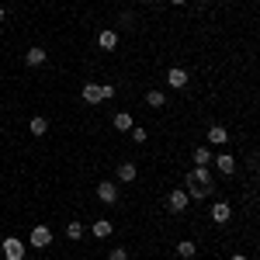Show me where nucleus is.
<instances>
[{
  "mask_svg": "<svg viewBox=\"0 0 260 260\" xmlns=\"http://www.w3.org/2000/svg\"><path fill=\"white\" fill-rule=\"evenodd\" d=\"M212 187H215V184H194V187L187 191V198L191 201H205L208 194H212Z\"/></svg>",
  "mask_w": 260,
  "mask_h": 260,
  "instance_id": "obj_13",
  "label": "nucleus"
},
{
  "mask_svg": "<svg viewBox=\"0 0 260 260\" xmlns=\"http://www.w3.org/2000/svg\"><path fill=\"white\" fill-rule=\"evenodd\" d=\"M229 219H233V208H229V201H215V205H212V222H215V225H225Z\"/></svg>",
  "mask_w": 260,
  "mask_h": 260,
  "instance_id": "obj_6",
  "label": "nucleus"
},
{
  "mask_svg": "<svg viewBox=\"0 0 260 260\" xmlns=\"http://www.w3.org/2000/svg\"><path fill=\"white\" fill-rule=\"evenodd\" d=\"M0 246H4V260H24V253H28V243H21L18 236H7Z\"/></svg>",
  "mask_w": 260,
  "mask_h": 260,
  "instance_id": "obj_1",
  "label": "nucleus"
},
{
  "mask_svg": "<svg viewBox=\"0 0 260 260\" xmlns=\"http://www.w3.org/2000/svg\"><path fill=\"white\" fill-rule=\"evenodd\" d=\"M187 80H191V77H187V70H184V66H174V70H167V83H170V87H187Z\"/></svg>",
  "mask_w": 260,
  "mask_h": 260,
  "instance_id": "obj_8",
  "label": "nucleus"
},
{
  "mask_svg": "<svg viewBox=\"0 0 260 260\" xmlns=\"http://www.w3.org/2000/svg\"><path fill=\"white\" fill-rule=\"evenodd\" d=\"M0 21H4V7H0Z\"/></svg>",
  "mask_w": 260,
  "mask_h": 260,
  "instance_id": "obj_27",
  "label": "nucleus"
},
{
  "mask_svg": "<svg viewBox=\"0 0 260 260\" xmlns=\"http://www.w3.org/2000/svg\"><path fill=\"white\" fill-rule=\"evenodd\" d=\"M212 160H215L222 177H233V174H236V156H233V153H219V156H212Z\"/></svg>",
  "mask_w": 260,
  "mask_h": 260,
  "instance_id": "obj_4",
  "label": "nucleus"
},
{
  "mask_svg": "<svg viewBox=\"0 0 260 260\" xmlns=\"http://www.w3.org/2000/svg\"><path fill=\"white\" fill-rule=\"evenodd\" d=\"M184 184H187V187H194V184H212V170H208V167H194V170L184 177Z\"/></svg>",
  "mask_w": 260,
  "mask_h": 260,
  "instance_id": "obj_7",
  "label": "nucleus"
},
{
  "mask_svg": "<svg viewBox=\"0 0 260 260\" xmlns=\"http://www.w3.org/2000/svg\"><path fill=\"white\" fill-rule=\"evenodd\" d=\"M132 125H136V121H132L128 111H118V115H115V128H118V132H128Z\"/></svg>",
  "mask_w": 260,
  "mask_h": 260,
  "instance_id": "obj_18",
  "label": "nucleus"
},
{
  "mask_svg": "<svg viewBox=\"0 0 260 260\" xmlns=\"http://www.w3.org/2000/svg\"><path fill=\"white\" fill-rule=\"evenodd\" d=\"M115 174H118V180H121V184H132V180L139 177V167H136V163L128 160V163H118V170H115Z\"/></svg>",
  "mask_w": 260,
  "mask_h": 260,
  "instance_id": "obj_9",
  "label": "nucleus"
},
{
  "mask_svg": "<svg viewBox=\"0 0 260 260\" xmlns=\"http://www.w3.org/2000/svg\"><path fill=\"white\" fill-rule=\"evenodd\" d=\"M191 160H194V167H208V163H212V149H208V146H198V149L191 153Z\"/></svg>",
  "mask_w": 260,
  "mask_h": 260,
  "instance_id": "obj_14",
  "label": "nucleus"
},
{
  "mask_svg": "<svg viewBox=\"0 0 260 260\" xmlns=\"http://www.w3.org/2000/svg\"><path fill=\"white\" fill-rule=\"evenodd\" d=\"M24 62H28V66H42V62H45V49H39V45L28 49V52H24Z\"/></svg>",
  "mask_w": 260,
  "mask_h": 260,
  "instance_id": "obj_15",
  "label": "nucleus"
},
{
  "mask_svg": "<svg viewBox=\"0 0 260 260\" xmlns=\"http://www.w3.org/2000/svg\"><path fill=\"white\" fill-rule=\"evenodd\" d=\"M170 4H187V0H170Z\"/></svg>",
  "mask_w": 260,
  "mask_h": 260,
  "instance_id": "obj_26",
  "label": "nucleus"
},
{
  "mask_svg": "<svg viewBox=\"0 0 260 260\" xmlns=\"http://www.w3.org/2000/svg\"><path fill=\"white\" fill-rule=\"evenodd\" d=\"M31 246H39V250H45V246H49V243H52V229H49V225H35V229H31Z\"/></svg>",
  "mask_w": 260,
  "mask_h": 260,
  "instance_id": "obj_5",
  "label": "nucleus"
},
{
  "mask_svg": "<svg viewBox=\"0 0 260 260\" xmlns=\"http://www.w3.org/2000/svg\"><path fill=\"white\" fill-rule=\"evenodd\" d=\"M115 98V87L111 83H101V101H111Z\"/></svg>",
  "mask_w": 260,
  "mask_h": 260,
  "instance_id": "obj_24",
  "label": "nucleus"
},
{
  "mask_svg": "<svg viewBox=\"0 0 260 260\" xmlns=\"http://www.w3.org/2000/svg\"><path fill=\"white\" fill-rule=\"evenodd\" d=\"M146 104H149V108H163V104H167V94H163V90H149V94H146Z\"/></svg>",
  "mask_w": 260,
  "mask_h": 260,
  "instance_id": "obj_21",
  "label": "nucleus"
},
{
  "mask_svg": "<svg viewBox=\"0 0 260 260\" xmlns=\"http://www.w3.org/2000/svg\"><path fill=\"white\" fill-rule=\"evenodd\" d=\"M194 253H198V246H194V243H191V240L177 243V257H180V260H191V257H194Z\"/></svg>",
  "mask_w": 260,
  "mask_h": 260,
  "instance_id": "obj_17",
  "label": "nucleus"
},
{
  "mask_svg": "<svg viewBox=\"0 0 260 260\" xmlns=\"http://www.w3.org/2000/svg\"><path fill=\"white\" fill-rule=\"evenodd\" d=\"M229 260H246V257H243V253H236V257H229Z\"/></svg>",
  "mask_w": 260,
  "mask_h": 260,
  "instance_id": "obj_25",
  "label": "nucleus"
},
{
  "mask_svg": "<svg viewBox=\"0 0 260 260\" xmlns=\"http://www.w3.org/2000/svg\"><path fill=\"white\" fill-rule=\"evenodd\" d=\"M98 198H101V205H118V184H111V180H101Z\"/></svg>",
  "mask_w": 260,
  "mask_h": 260,
  "instance_id": "obj_3",
  "label": "nucleus"
},
{
  "mask_svg": "<svg viewBox=\"0 0 260 260\" xmlns=\"http://www.w3.org/2000/svg\"><path fill=\"white\" fill-rule=\"evenodd\" d=\"M108 260H128V250H125V246H115V250L108 253Z\"/></svg>",
  "mask_w": 260,
  "mask_h": 260,
  "instance_id": "obj_23",
  "label": "nucleus"
},
{
  "mask_svg": "<svg viewBox=\"0 0 260 260\" xmlns=\"http://www.w3.org/2000/svg\"><path fill=\"white\" fill-rule=\"evenodd\" d=\"M90 233H94L98 240H108V236L115 233V225H111V222H108V219H98V222H94V225H90Z\"/></svg>",
  "mask_w": 260,
  "mask_h": 260,
  "instance_id": "obj_12",
  "label": "nucleus"
},
{
  "mask_svg": "<svg viewBox=\"0 0 260 260\" xmlns=\"http://www.w3.org/2000/svg\"><path fill=\"white\" fill-rule=\"evenodd\" d=\"M225 139H229V132H225L222 125H212V128H208V142H212V146H222Z\"/></svg>",
  "mask_w": 260,
  "mask_h": 260,
  "instance_id": "obj_16",
  "label": "nucleus"
},
{
  "mask_svg": "<svg viewBox=\"0 0 260 260\" xmlns=\"http://www.w3.org/2000/svg\"><path fill=\"white\" fill-rule=\"evenodd\" d=\"M80 98L87 101V104H101V83H83Z\"/></svg>",
  "mask_w": 260,
  "mask_h": 260,
  "instance_id": "obj_11",
  "label": "nucleus"
},
{
  "mask_svg": "<svg viewBox=\"0 0 260 260\" xmlns=\"http://www.w3.org/2000/svg\"><path fill=\"white\" fill-rule=\"evenodd\" d=\"M187 205H191V198H187V191H184V187H174V191L167 194V208H170V212H184Z\"/></svg>",
  "mask_w": 260,
  "mask_h": 260,
  "instance_id": "obj_2",
  "label": "nucleus"
},
{
  "mask_svg": "<svg viewBox=\"0 0 260 260\" xmlns=\"http://www.w3.org/2000/svg\"><path fill=\"white\" fill-rule=\"evenodd\" d=\"M83 233H87V229H83V222H70V225H66V240H83Z\"/></svg>",
  "mask_w": 260,
  "mask_h": 260,
  "instance_id": "obj_19",
  "label": "nucleus"
},
{
  "mask_svg": "<svg viewBox=\"0 0 260 260\" xmlns=\"http://www.w3.org/2000/svg\"><path fill=\"white\" fill-rule=\"evenodd\" d=\"M128 132H132V142H146V139H149V132H146V128H139V125H132Z\"/></svg>",
  "mask_w": 260,
  "mask_h": 260,
  "instance_id": "obj_22",
  "label": "nucleus"
},
{
  "mask_svg": "<svg viewBox=\"0 0 260 260\" xmlns=\"http://www.w3.org/2000/svg\"><path fill=\"white\" fill-rule=\"evenodd\" d=\"M28 128H31V136H45V132H49V121L42 118V115H35V118H31V125H28Z\"/></svg>",
  "mask_w": 260,
  "mask_h": 260,
  "instance_id": "obj_20",
  "label": "nucleus"
},
{
  "mask_svg": "<svg viewBox=\"0 0 260 260\" xmlns=\"http://www.w3.org/2000/svg\"><path fill=\"white\" fill-rule=\"evenodd\" d=\"M98 45L104 49V52H111V49H118V35L104 28V31H98Z\"/></svg>",
  "mask_w": 260,
  "mask_h": 260,
  "instance_id": "obj_10",
  "label": "nucleus"
}]
</instances>
